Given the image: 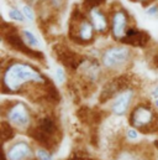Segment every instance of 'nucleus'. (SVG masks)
<instances>
[{
	"label": "nucleus",
	"mask_w": 158,
	"mask_h": 160,
	"mask_svg": "<svg viewBox=\"0 0 158 160\" xmlns=\"http://www.w3.org/2000/svg\"><path fill=\"white\" fill-rule=\"evenodd\" d=\"M146 14H148V15H152V16H155V15H158V6H150L147 10H146Z\"/></svg>",
	"instance_id": "nucleus-22"
},
{
	"label": "nucleus",
	"mask_w": 158,
	"mask_h": 160,
	"mask_svg": "<svg viewBox=\"0 0 158 160\" xmlns=\"http://www.w3.org/2000/svg\"><path fill=\"white\" fill-rule=\"evenodd\" d=\"M133 89L130 87L122 92H120L118 96L114 98V102L111 104V112L118 116V117H122L126 114L128 107L131 106V102L133 99Z\"/></svg>",
	"instance_id": "nucleus-9"
},
{
	"label": "nucleus",
	"mask_w": 158,
	"mask_h": 160,
	"mask_svg": "<svg viewBox=\"0 0 158 160\" xmlns=\"http://www.w3.org/2000/svg\"><path fill=\"white\" fill-rule=\"evenodd\" d=\"M1 31H2V40L10 46V48H12V50H15V51H17V52H20L25 56H29L34 60H40V61L44 60V55L42 52H40L39 50L31 48L25 42L22 35L19 34V30L16 29V26L6 24L4 21Z\"/></svg>",
	"instance_id": "nucleus-2"
},
{
	"label": "nucleus",
	"mask_w": 158,
	"mask_h": 160,
	"mask_svg": "<svg viewBox=\"0 0 158 160\" xmlns=\"http://www.w3.org/2000/svg\"><path fill=\"white\" fill-rule=\"evenodd\" d=\"M155 104H156V107L158 108V99H156V102H155Z\"/></svg>",
	"instance_id": "nucleus-27"
},
{
	"label": "nucleus",
	"mask_w": 158,
	"mask_h": 160,
	"mask_svg": "<svg viewBox=\"0 0 158 160\" xmlns=\"http://www.w3.org/2000/svg\"><path fill=\"white\" fill-rule=\"evenodd\" d=\"M116 160H146L142 155H140L136 152L132 150H123L121 153H118Z\"/></svg>",
	"instance_id": "nucleus-14"
},
{
	"label": "nucleus",
	"mask_w": 158,
	"mask_h": 160,
	"mask_svg": "<svg viewBox=\"0 0 158 160\" xmlns=\"http://www.w3.org/2000/svg\"><path fill=\"white\" fill-rule=\"evenodd\" d=\"M36 157L39 160H52L51 154L44 149H37L36 150Z\"/></svg>",
	"instance_id": "nucleus-20"
},
{
	"label": "nucleus",
	"mask_w": 158,
	"mask_h": 160,
	"mask_svg": "<svg viewBox=\"0 0 158 160\" xmlns=\"http://www.w3.org/2000/svg\"><path fill=\"white\" fill-rule=\"evenodd\" d=\"M6 120L16 128L26 129L31 123L30 109L26 107V104L16 102L6 109Z\"/></svg>",
	"instance_id": "nucleus-6"
},
{
	"label": "nucleus",
	"mask_w": 158,
	"mask_h": 160,
	"mask_svg": "<svg viewBox=\"0 0 158 160\" xmlns=\"http://www.w3.org/2000/svg\"><path fill=\"white\" fill-rule=\"evenodd\" d=\"M53 52L56 55V58L68 70L76 71L79 70L80 66L84 63V61L86 60L84 56L79 55L78 52L73 51L72 48L64 46V45H57L53 48Z\"/></svg>",
	"instance_id": "nucleus-7"
},
{
	"label": "nucleus",
	"mask_w": 158,
	"mask_h": 160,
	"mask_svg": "<svg viewBox=\"0 0 158 160\" xmlns=\"http://www.w3.org/2000/svg\"><path fill=\"white\" fill-rule=\"evenodd\" d=\"M22 12H24V15H25V18H26L27 21L32 22V21L35 20V11H34V9H32L30 5L25 4V5L22 6Z\"/></svg>",
	"instance_id": "nucleus-18"
},
{
	"label": "nucleus",
	"mask_w": 158,
	"mask_h": 160,
	"mask_svg": "<svg viewBox=\"0 0 158 160\" xmlns=\"http://www.w3.org/2000/svg\"><path fill=\"white\" fill-rule=\"evenodd\" d=\"M57 130H58V127H57L56 120L49 116H46L39 119L36 125L29 129V134L34 139L39 140L41 144L51 145L54 135L57 134Z\"/></svg>",
	"instance_id": "nucleus-4"
},
{
	"label": "nucleus",
	"mask_w": 158,
	"mask_h": 160,
	"mask_svg": "<svg viewBox=\"0 0 158 160\" xmlns=\"http://www.w3.org/2000/svg\"><path fill=\"white\" fill-rule=\"evenodd\" d=\"M130 124L143 132H151V128L156 125V114L148 106L138 104L131 111Z\"/></svg>",
	"instance_id": "nucleus-5"
},
{
	"label": "nucleus",
	"mask_w": 158,
	"mask_h": 160,
	"mask_svg": "<svg viewBox=\"0 0 158 160\" xmlns=\"http://www.w3.org/2000/svg\"><path fill=\"white\" fill-rule=\"evenodd\" d=\"M150 34L143 31V30H138V29H135V28H130L126 36L122 39V43L125 45H128V46H132V47H146L148 41H150Z\"/></svg>",
	"instance_id": "nucleus-10"
},
{
	"label": "nucleus",
	"mask_w": 158,
	"mask_h": 160,
	"mask_svg": "<svg viewBox=\"0 0 158 160\" xmlns=\"http://www.w3.org/2000/svg\"><path fill=\"white\" fill-rule=\"evenodd\" d=\"M9 18L15 20V21H20V22H24L25 21V15L22 11H20L19 9L16 8H12L9 10Z\"/></svg>",
	"instance_id": "nucleus-17"
},
{
	"label": "nucleus",
	"mask_w": 158,
	"mask_h": 160,
	"mask_svg": "<svg viewBox=\"0 0 158 160\" xmlns=\"http://www.w3.org/2000/svg\"><path fill=\"white\" fill-rule=\"evenodd\" d=\"M128 16L127 12L122 9H118L111 15V35L115 40L122 41L128 31Z\"/></svg>",
	"instance_id": "nucleus-8"
},
{
	"label": "nucleus",
	"mask_w": 158,
	"mask_h": 160,
	"mask_svg": "<svg viewBox=\"0 0 158 160\" xmlns=\"http://www.w3.org/2000/svg\"><path fill=\"white\" fill-rule=\"evenodd\" d=\"M105 4V0H83L81 2V6L85 9V10H91V9H95V8H100Z\"/></svg>",
	"instance_id": "nucleus-16"
},
{
	"label": "nucleus",
	"mask_w": 158,
	"mask_h": 160,
	"mask_svg": "<svg viewBox=\"0 0 158 160\" xmlns=\"http://www.w3.org/2000/svg\"><path fill=\"white\" fill-rule=\"evenodd\" d=\"M131 50L127 46H113L101 55V63L106 70H118L128 63Z\"/></svg>",
	"instance_id": "nucleus-3"
},
{
	"label": "nucleus",
	"mask_w": 158,
	"mask_h": 160,
	"mask_svg": "<svg viewBox=\"0 0 158 160\" xmlns=\"http://www.w3.org/2000/svg\"><path fill=\"white\" fill-rule=\"evenodd\" d=\"M152 65H153V67L158 68V52L153 56V58H152Z\"/></svg>",
	"instance_id": "nucleus-24"
},
{
	"label": "nucleus",
	"mask_w": 158,
	"mask_h": 160,
	"mask_svg": "<svg viewBox=\"0 0 158 160\" xmlns=\"http://www.w3.org/2000/svg\"><path fill=\"white\" fill-rule=\"evenodd\" d=\"M88 14H89V20L91 21L95 31L99 34H106L109 30V20L106 14L100 8L91 9L88 11Z\"/></svg>",
	"instance_id": "nucleus-11"
},
{
	"label": "nucleus",
	"mask_w": 158,
	"mask_h": 160,
	"mask_svg": "<svg viewBox=\"0 0 158 160\" xmlns=\"http://www.w3.org/2000/svg\"><path fill=\"white\" fill-rule=\"evenodd\" d=\"M35 1H42V0H35ZM43 1H48V2H51L54 8H61L63 0H43Z\"/></svg>",
	"instance_id": "nucleus-23"
},
{
	"label": "nucleus",
	"mask_w": 158,
	"mask_h": 160,
	"mask_svg": "<svg viewBox=\"0 0 158 160\" xmlns=\"http://www.w3.org/2000/svg\"><path fill=\"white\" fill-rule=\"evenodd\" d=\"M21 34H22V38H24L25 42H26L31 48L37 50L39 47H41V42H40V40L36 38V35H35L32 31H30V30H22Z\"/></svg>",
	"instance_id": "nucleus-13"
},
{
	"label": "nucleus",
	"mask_w": 158,
	"mask_h": 160,
	"mask_svg": "<svg viewBox=\"0 0 158 160\" xmlns=\"http://www.w3.org/2000/svg\"><path fill=\"white\" fill-rule=\"evenodd\" d=\"M1 137H2L4 142H6L14 137V129L9 122H5V120L1 122Z\"/></svg>",
	"instance_id": "nucleus-15"
},
{
	"label": "nucleus",
	"mask_w": 158,
	"mask_h": 160,
	"mask_svg": "<svg viewBox=\"0 0 158 160\" xmlns=\"http://www.w3.org/2000/svg\"><path fill=\"white\" fill-rule=\"evenodd\" d=\"M136 1H140V2H142L143 5H147V4H150L152 0H136Z\"/></svg>",
	"instance_id": "nucleus-26"
},
{
	"label": "nucleus",
	"mask_w": 158,
	"mask_h": 160,
	"mask_svg": "<svg viewBox=\"0 0 158 160\" xmlns=\"http://www.w3.org/2000/svg\"><path fill=\"white\" fill-rule=\"evenodd\" d=\"M54 77H56V80H57V82L59 84L64 83V81H66V72H64L63 67H59V66L56 67V70H54Z\"/></svg>",
	"instance_id": "nucleus-19"
},
{
	"label": "nucleus",
	"mask_w": 158,
	"mask_h": 160,
	"mask_svg": "<svg viewBox=\"0 0 158 160\" xmlns=\"http://www.w3.org/2000/svg\"><path fill=\"white\" fill-rule=\"evenodd\" d=\"M126 135H127V138H128L130 140H136V139L138 138V132H137L135 128H130V129H127Z\"/></svg>",
	"instance_id": "nucleus-21"
},
{
	"label": "nucleus",
	"mask_w": 158,
	"mask_h": 160,
	"mask_svg": "<svg viewBox=\"0 0 158 160\" xmlns=\"http://www.w3.org/2000/svg\"><path fill=\"white\" fill-rule=\"evenodd\" d=\"M152 97L156 98V99H158V86L157 87H155V89L152 91Z\"/></svg>",
	"instance_id": "nucleus-25"
},
{
	"label": "nucleus",
	"mask_w": 158,
	"mask_h": 160,
	"mask_svg": "<svg viewBox=\"0 0 158 160\" xmlns=\"http://www.w3.org/2000/svg\"><path fill=\"white\" fill-rule=\"evenodd\" d=\"M32 152L27 143L19 142L14 144L7 152H6V159L7 160H26L31 158Z\"/></svg>",
	"instance_id": "nucleus-12"
},
{
	"label": "nucleus",
	"mask_w": 158,
	"mask_h": 160,
	"mask_svg": "<svg viewBox=\"0 0 158 160\" xmlns=\"http://www.w3.org/2000/svg\"><path fill=\"white\" fill-rule=\"evenodd\" d=\"M46 81L47 78L34 66L24 62H12L2 71L1 92L2 94L16 93L27 83H44Z\"/></svg>",
	"instance_id": "nucleus-1"
}]
</instances>
